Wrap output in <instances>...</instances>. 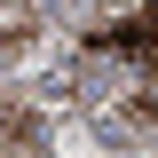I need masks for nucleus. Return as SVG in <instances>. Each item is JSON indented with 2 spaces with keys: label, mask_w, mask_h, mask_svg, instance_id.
I'll return each mask as SVG.
<instances>
[{
  "label": "nucleus",
  "mask_w": 158,
  "mask_h": 158,
  "mask_svg": "<svg viewBox=\"0 0 158 158\" xmlns=\"http://www.w3.org/2000/svg\"><path fill=\"white\" fill-rule=\"evenodd\" d=\"M87 48H103V56H118V63H142V79L158 87V8H135V16H118V24H95Z\"/></svg>",
  "instance_id": "1"
}]
</instances>
